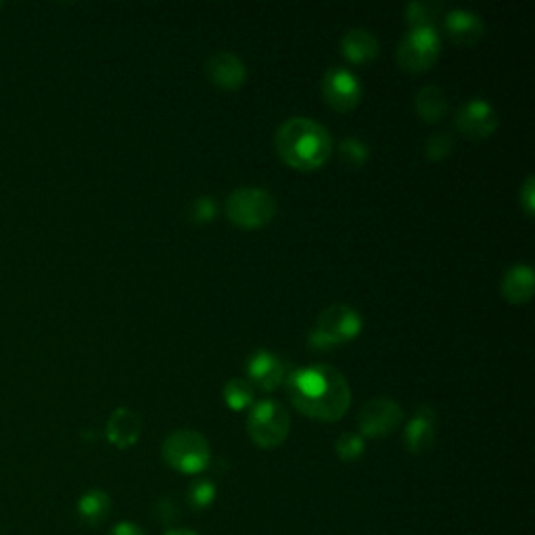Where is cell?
<instances>
[{"mask_svg": "<svg viewBox=\"0 0 535 535\" xmlns=\"http://www.w3.org/2000/svg\"><path fill=\"white\" fill-rule=\"evenodd\" d=\"M291 404L312 421L337 423L352 404V389L335 366L312 364L287 375Z\"/></svg>", "mask_w": 535, "mask_h": 535, "instance_id": "cell-1", "label": "cell"}, {"mask_svg": "<svg viewBox=\"0 0 535 535\" xmlns=\"http://www.w3.org/2000/svg\"><path fill=\"white\" fill-rule=\"evenodd\" d=\"M274 145L285 164L293 170H318L333 155V136L310 118H291L276 130Z\"/></svg>", "mask_w": 535, "mask_h": 535, "instance_id": "cell-2", "label": "cell"}, {"mask_svg": "<svg viewBox=\"0 0 535 535\" xmlns=\"http://www.w3.org/2000/svg\"><path fill=\"white\" fill-rule=\"evenodd\" d=\"M364 329L362 316L350 306H331L324 310L308 333V347L314 352H329L333 347L354 341Z\"/></svg>", "mask_w": 535, "mask_h": 535, "instance_id": "cell-3", "label": "cell"}, {"mask_svg": "<svg viewBox=\"0 0 535 535\" xmlns=\"http://www.w3.org/2000/svg\"><path fill=\"white\" fill-rule=\"evenodd\" d=\"M168 467L182 475H199L212 462V448L205 435L193 429H180L168 435L161 448Z\"/></svg>", "mask_w": 535, "mask_h": 535, "instance_id": "cell-4", "label": "cell"}, {"mask_svg": "<svg viewBox=\"0 0 535 535\" xmlns=\"http://www.w3.org/2000/svg\"><path fill=\"white\" fill-rule=\"evenodd\" d=\"M278 203L272 193L258 189V186H243L226 199V216L239 228H262L276 216Z\"/></svg>", "mask_w": 535, "mask_h": 535, "instance_id": "cell-5", "label": "cell"}, {"mask_svg": "<svg viewBox=\"0 0 535 535\" xmlns=\"http://www.w3.org/2000/svg\"><path fill=\"white\" fill-rule=\"evenodd\" d=\"M291 429L287 408L276 400H262L251 406L247 416V433L258 448L272 450L285 444Z\"/></svg>", "mask_w": 535, "mask_h": 535, "instance_id": "cell-6", "label": "cell"}, {"mask_svg": "<svg viewBox=\"0 0 535 535\" xmlns=\"http://www.w3.org/2000/svg\"><path fill=\"white\" fill-rule=\"evenodd\" d=\"M441 38L435 28H412L398 46V63L406 72L418 74L439 59Z\"/></svg>", "mask_w": 535, "mask_h": 535, "instance_id": "cell-7", "label": "cell"}, {"mask_svg": "<svg viewBox=\"0 0 535 535\" xmlns=\"http://www.w3.org/2000/svg\"><path fill=\"white\" fill-rule=\"evenodd\" d=\"M404 421L402 406L391 398H375L362 406L358 414V427L362 437L381 439L398 431Z\"/></svg>", "mask_w": 535, "mask_h": 535, "instance_id": "cell-8", "label": "cell"}, {"mask_svg": "<svg viewBox=\"0 0 535 535\" xmlns=\"http://www.w3.org/2000/svg\"><path fill=\"white\" fill-rule=\"evenodd\" d=\"M322 97L327 105L339 113H347L360 105L364 88L356 74L345 67H331L322 78Z\"/></svg>", "mask_w": 535, "mask_h": 535, "instance_id": "cell-9", "label": "cell"}, {"mask_svg": "<svg viewBox=\"0 0 535 535\" xmlns=\"http://www.w3.org/2000/svg\"><path fill=\"white\" fill-rule=\"evenodd\" d=\"M456 128L473 141L490 138L498 128V111L485 99H471L456 111Z\"/></svg>", "mask_w": 535, "mask_h": 535, "instance_id": "cell-10", "label": "cell"}, {"mask_svg": "<svg viewBox=\"0 0 535 535\" xmlns=\"http://www.w3.org/2000/svg\"><path fill=\"white\" fill-rule=\"evenodd\" d=\"M287 375L285 362L268 350L253 352L247 360L249 383L258 385L262 391H276L287 381Z\"/></svg>", "mask_w": 535, "mask_h": 535, "instance_id": "cell-11", "label": "cell"}, {"mask_svg": "<svg viewBox=\"0 0 535 535\" xmlns=\"http://www.w3.org/2000/svg\"><path fill=\"white\" fill-rule=\"evenodd\" d=\"M205 74L214 86L224 90H237L247 80V67L237 55L218 51L205 61Z\"/></svg>", "mask_w": 535, "mask_h": 535, "instance_id": "cell-12", "label": "cell"}, {"mask_svg": "<svg viewBox=\"0 0 535 535\" xmlns=\"http://www.w3.org/2000/svg\"><path fill=\"white\" fill-rule=\"evenodd\" d=\"M435 429L437 414L431 406H421L412 421L404 429V446L410 454H427L435 446Z\"/></svg>", "mask_w": 535, "mask_h": 535, "instance_id": "cell-13", "label": "cell"}, {"mask_svg": "<svg viewBox=\"0 0 535 535\" xmlns=\"http://www.w3.org/2000/svg\"><path fill=\"white\" fill-rule=\"evenodd\" d=\"M141 433H143L141 414L130 408H118L111 412L105 429L109 444L120 450H128L136 446V441L141 439Z\"/></svg>", "mask_w": 535, "mask_h": 535, "instance_id": "cell-14", "label": "cell"}, {"mask_svg": "<svg viewBox=\"0 0 535 535\" xmlns=\"http://www.w3.org/2000/svg\"><path fill=\"white\" fill-rule=\"evenodd\" d=\"M446 32L458 46H475L485 36V23L469 9H454L446 15Z\"/></svg>", "mask_w": 535, "mask_h": 535, "instance_id": "cell-15", "label": "cell"}, {"mask_svg": "<svg viewBox=\"0 0 535 535\" xmlns=\"http://www.w3.org/2000/svg\"><path fill=\"white\" fill-rule=\"evenodd\" d=\"M502 295L508 304H527L535 291V274L529 264H515L510 266L502 276Z\"/></svg>", "mask_w": 535, "mask_h": 535, "instance_id": "cell-16", "label": "cell"}, {"mask_svg": "<svg viewBox=\"0 0 535 535\" xmlns=\"http://www.w3.org/2000/svg\"><path fill=\"white\" fill-rule=\"evenodd\" d=\"M341 51H343V57L350 63L364 65V63H370L372 59H377L379 40L372 32L364 28H356L341 38Z\"/></svg>", "mask_w": 535, "mask_h": 535, "instance_id": "cell-17", "label": "cell"}, {"mask_svg": "<svg viewBox=\"0 0 535 535\" xmlns=\"http://www.w3.org/2000/svg\"><path fill=\"white\" fill-rule=\"evenodd\" d=\"M414 111L427 124H435L448 113V99L439 86H423L414 97Z\"/></svg>", "mask_w": 535, "mask_h": 535, "instance_id": "cell-18", "label": "cell"}, {"mask_svg": "<svg viewBox=\"0 0 535 535\" xmlns=\"http://www.w3.org/2000/svg\"><path fill=\"white\" fill-rule=\"evenodd\" d=\"M111 513V498L103 490H90L78 500V517L86 527H99Z\"/></svg>", "mask_w": 535, "mask_h": 535, "instance_id": "cell-19", "label": "cell"}, {"mask_svg": "<svg viewBox=\"0 0 535 535\" xmlns=\"http://www.w3.org/2000/svg\"><path fill=\"white\" fill-rule=\"evenodd\" d=\"M441 15H444V7L433 0H414L406 7V19L412 28H435Z\"/></svg>", "mask_w": 535, "mask_h": 535, "instance_id": "cell-20", "label": "cell"}, {"mask_svg": "<svg viewBox=\"0 0 535 535\" xmlns=\"http://www.w3.org/2000/svg\"><path fill=\"white\" fill-rule=\"evenodd\" d=\"M224 402L230 410L243 412L253 406V387L245 379H230L224 385Z\"/></svg>", "mask_w": 535, "mask_h": 535, "instance_id": "cell-21", "label": "cell"}, {"mask_svg": "<svg viewBox=\"0 0 535 535\" xmlns=\"http://www.w3.org/2000/svg\"><path fill=\"white\" fill-rule=\"evenodd\" d=\"M339 157H341V161L347 168H362L368 161V157H370V151L360 141V138L347 136L339 143Z\"/></svg>", "mask_w": 535, "mask_h": 535, "instance_id": "cell-22", "label": "cell"}, {"mask_svg": "<svg viewBox=\"0 0 535 535\" xmlns=\"http://www.w3.org/2000/svg\"><path fill=\"white\" fill-rule=\"evenodd\" d=\"M216 485L214 481L209 479H197L191 483L189 487V496H186V500H189V506L193 510H205L214 504L216 500Z\"/></svg>", "mask_w": 535, "mask_h": 535, "instance_id": "cell-23", "label": "cell"}, {"mask_svg": "<svg viewBox=\"0 0 535 535\" xmlns=\"http://www.w3.org/2000/svg\"><path fill=\"white\" fill-rule=\"evenodd\" d=\"M335 452L343 462H356L364 454V437L358 433H343L335 441Z\"/></svg>", "mask_w": 535, "mask_h": 535, "instance_id": "cell-24", "label": "cell"}, {"mask_svg": "<svg viewBox=\"0 0 535 535\" xmlns=\"http://www.w3.org/2000/svg\"><path fill=\"white\" fill-rule=\"evenodd\" d=\"M454 149V138L450 132H437L427 138L425 143V157L431 161H441L446 159Z\"/></svg>", "mask_w": 535, "mask_h": 535, "instance_id": "cell-25", "label": "cell"}, {"mask_svg": "<svg viewBox=\"0 0 535 535\" xmlns=\"http://www.w3.org/2000/svg\"><path fill=\"white\" fill-rule=\"evenodd\" d=\"M216 201L207 195L197 197L189 207V218L195 224H209L216 218Z\"/></svg>", "mask_w": 535, "mask_h": 535, "instance_id": "cell-26", "label": "cell"}, {"mask_svg": "<svg viewBox=\"0 0 535 535\" xmlns=\"http://www.w3.org/2000/svg\"><path fill=\"white\" fill-rule=\"evenodd\" d=\"M519 203L527 216L535 214V178L533 176H527V180L523 182L519 191Z\"/></svg>", "mask_w": 535, "mask_h": 535, "instance_id": "cell-27", "label": "cell"}, {"mask_svg": "<svg viewBox=\"0 0 535 535\" xmlns=\"http://www.w3.org/2000/svg\"><path fill=\"white\" fill-rule=\"evenodd\" d=\"M155 513H157V519H159L161 523L172 525V523L178 519V504H176L174 498H161V500L157 502V510H155Z\"/></svg>", "mask_w": 535, "mask_h": 535, "instance_id": "cell-28", "label": "cell"}, {"mask_svg": "<svg viewBox=\"0 0 535 535\" xmlns=\"http://www.w3.org/2000/svg\"><path fill=\"white\" fill-rule=\"evenodd\" d=\"M109 535H147V531L141 525L130 523V521H122L115 527H111Z\"/></svg>", "mask_w": 535, "mask_h": 535, "instance_id": "cell-29", "label": "cell"}, {"mask_svg": "<svg viewBox=\"0 0 535 535\" xmlns=\"http://www.w3.org/2000/svg\"><path fill=\"white\" fill-rule=\"evenodd\" d=\"M164 535H199V533H195V531H191V529H170V531H166Z\"/></svg>", "mask_w": 535, "mask_h": 535, "instance_id": "cell-30", "label": "cell"}]
</instances>
